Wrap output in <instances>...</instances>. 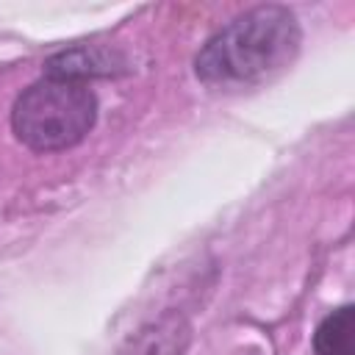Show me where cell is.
Segmentation results:
<instances>
[{
    "label": "cell",
    "mask_w": 355,
    "mask_h": 355,
    "mask_svg": "<svg viewBox=\"0 0 355 355\" xmlns=\"http://www.w3.org/2000/svg\"><path fill=\"white\" fill-rule=\"evenodd\" d=\"M302 31L286 6H255L219 28L194 55V75L219 92H239L291 67Z\"/></svg>",
    "instance_id": "cell-1"
},
{
    "label": "cell",
    "mask_w": 355,
    "mask_h": 355,
    "mask_svg": "<svg viewBox=\"0 0 355 355\" xmlns=\"http://www.w3.org/2000/svg\"><path fill=\"white\" fill-rule=\"evenodd\" d=\"M97 122V97L86 80L44 75L31 83L11 108L14 136L36 150L55 153L75 147Z\"/></svg>",
    "instance_id": "cell-2"
},
{
    "label": "cell",
    "mask_w": 355,
    "mask_h": 355,
    "mask_svg": "<svg viewBox=\"0 0 355 355\" xmlns=\"http://www.w3.org/2000/svg\"><path fill=\"white\" fill-rule=\"evenodd\" d=\"M191 341V327L183 313L166 311L155 322L144 324L125 355H186Z\"/></svg>",
    "instance_id": "cell-3"
},
{
    "label": "cell",
    "mask_w": 355,
    "mask_h": 355,
    "mask_svg": "<svg viewBox=\"0 0 355 355\" xmlns=\"http://www.w3.org/2000/svg\"><path fill=\"white\" fill-rule=\"evenodd\" d=\"M122 58L114 50H105L100 44H75L69 50L55 53L44 64V75H58V78H75L86 80L94 75H114L122 69Z\"/></svg>",
    "instance_id": "cell-4"
},
{
    "label": "cell",
    "mask_w": 355,
    "mask_h": 355,
    "mask_svg": "<svg viewBox=\"0 0 355 355\" xmlns=\"http://www.w3.org/2000/svg\"><path fill=\"white\" fill-rule=\"evenodd\" d=\"M316 355H355L352 347V305H341L327 313L313 333Z\"/></svg>",
    "instance_id": "cell-5"
}]
</instances>
